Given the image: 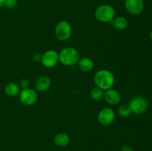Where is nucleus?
Masks as SVG:
<instances>
[{"instance_id": "16", "label": "nucleus", "mask_w": 152, "mask_h": 151, "mask_svg": "<svg viewBox=\"0 0 152 151\" xmlns=\"http://www.w3.org/2000/svg\"><path fill=\"white\" fill-rule=\"evenodd\" d=\"M91 99L94 101H100L104 97V90L100 89L99 87H95L91 89L90 92Z\"/></svg>"}, {"instance_id": "22", "label": "nucleus", "mask_w": 152, "mask_h": 151, "mask_svg": "<svg viewBox=\"0 0 152 151\" xmlns=\"http://www.w3.org/2000/svg\"><path fill=\"white\" fill-rule=\"evenodd\" d=\"M4 5V0H0V8Z\"/></svg>"}, {"instance_id": "12", "label": "nucleus", "mask_w": 152, "mask_h": 151, "mask_svg": "<svg viewBox=\"0 0 152 151\" xmlns=\"http://www.w3.org/2000/svg\"><path fill=\"white\" fill-rule=\"evenodd\" d=\"M70 136L65 133H59L53 138V143L59 147H65L70 144Z\"/></svg>"}, {"instance_id": "9", "label": "nucleus", "mask_w": 152, "mask_h": 151, "mask_svg": "<svg viewBox=\"0 0 152 151\" xmlns=\"http://www.w3.org/2000/svg\"><path fill=\"white\" fill-rule=\"evenodd\" d=\"M125 7L128 13L137 16L143 10V1L142 0H125Z\"/></svg>"}, {"instance_id": "1", "label": "nucleus", "mask_w": 152, "mask_h": 151, "mask_svg": "<svg viewBox=\"0 0 152 151\" xmlns=\"http://www.w3.org/2000/svg\"><path fill=\"white\" fill-rule=\"evenodd\" d=\"M94 81L96 87H99L104 91L112 88L115 82L114 76L109 70L101 69L96 71L94 76Z\"/></svg>"}, {"instance_id": "6", "label": "nucleus", "mask_w": 152, "mask_h": 151, "mask_svg": "<svg viewBox=\"0 0 152 151\" xmlns=\"http://www.w3.org/2000/svg\"><path fill=\"white\" fill-rule=\"evenodd\" d=\"M19 96L20 102L26 106L34 105L38 100V95L37 92L30 87L22 89L19 93Z\"/></svg>"}, {"instance_id": "10", "label": "nucleus", "mask_w": 152, "mask_h": 151, "mask_svg": "<svg viewBox=\"0 0 152 151\" xmlns=\"http://www.w3.org/2000/svg\"><path fill=\"white\" fill-rule=\"evenodd\" d=\"M104 99L108 105L111 106L117 105L121 101L120 93L115 89H108L104 92Z\"/></svg>"}, {"instance_id": "23", "label": "nucleus", "mask_w": 152, "mask_h": 151, "mask_svg": "<svg viewBox=\"0 0 152 151\" xmlns=\"http://www.w3.org/2000/svg\"><path fill=\"white\" fill-rule=\"evenodd\" d=\"M150 38H151V39L152 40V30L151 31V33H150Z\"/></svg>"}, {"instance_id": "21", "label": "nucleus", "mask_w": 152, "mask_h": 151, "mask_svg": "<svg viewBox=\"0 0 152 151\" xmlns=\"http://www.w3.org/2000/svg\"><path fill=\"white\" fill-rule=\"evenodd\" d=\"M121 151H134V150L129 145H123L121 147Z\"/></svg>"}, {"instance_id": "7", "label": "nucleus", "mask_w": 152, "mask_h": 151, "mask_svg": "<svg viewBox=\"0 0 152 151\" xmlns=\"http://www.w3.org/2000/svg\"><path fill=\"white\" fill-rule=\"evenodd\" d=\"M59 62V53L56 50H48L42 55L41 63L45 68H54Z\"/></svg>"}, {"instance_id": "20", "label": "nucleus", "mask_w": 152, "mask_h": 151, "mask_svg": "<svg viewBox=\"0 0 152 151\" xmlns=\"http://www.w3.org/2000/svg\"><path fill=\"white\" fill-rule=\"evenodd\" d=\"M42 59V55L40 53H35L33 56V60L35 62H41Z\"/></svg>"}, {"instance_id": "11", "label": "nucleus", "mask_w": 152, "mask_h": 151, "mask_svg": "<svg viewBox=\"0 0 152 151\" xmlns=\"http://www.w3.org/2000/svg\"><path fill=\"white\" fill-rule=\"evenodd\" d=\"M51 86V80L48 76L39 77L35 82V88L39 92H45Z\"/></svg>"}, {"instance_id": "4", "label": "nucleus", "mask_w": 152, "mask_h": 151, "mask_svg": "<svg viewBox=\"0 0 152 151\" xmlns=\"http://www.w3.org/2000/svg\"><path fill=\"white\" fill-rule=\"evenodd\" d=\"M72 35V27L70 22L66 20H61L55 27V36L59 40L67 41Z\"/></svg>"}, {"instance_id": "17", "label": "nucleus", "mask_w": 152, "mask_h": 151, "mask_svg": "<svg viewBox=\"0 0 152 151\" xmlns=\"http://www.w3.org/2000/svg\"><path fill=\"white\" fill-rule=\"evenodd\" d=\"M117 112H118L119 115L123 117V118H127V117H129L132 113L129 105H126V104L120 105L119 107Z\"/></svg>"}, {"instance_id": "2", "label": "nucleus", "mask_w": 152, "mask_h": 151, "mask_svg": "<svg viewBox=\"0 0 152 151\" xmlns=\"http://www.w3.org/2000/svg\"><path fill=\"white\" fill-rule=\"evenodd\" d=\"M80 59L78 50L73 47H67L59 52V60L65 66H74Z\"/></svg>"}, {"instance_id": "13", "label": "nucleus", "mask_w": 152, "mask_h": 151, "mask_svg": "<svg viewBox=\"0 0 152 151\" xmlns=\"http://www.w3.org/2000/svg\"><path fill=\"white\" fill-rule=\"evenodd\" d=\"M77 64H78V67L80 70L86 73L91 71L94 67V63L93 60L88 57H83L80 59Z\"/></svg>"}, {"instance_id": "19", "label": "nucleus", "mask_w": 152, "mask_h": 151, "mask_svg": "<svg viewBox=\"0 0 152 151\" xmlns=\"http://www.w3.org/2000/svg\"><path fill=\"white\" fill-rule=\"evenodd\" d=\"M19 87H20V88L25 89L28 87V86H29V82H28V81L26 78H22V79H21L20 81H19Z\"/></svg>"}, {"instance_id": "14", "label": "nucleus", "mask_w": 152, "mask_h": 151, "mask_svg": "<svg viewBox=\"0 0 152 151\" xmlns=\"http://www.w3.org/2000/svg\"><path fill=\"white\" fill-rule=\"evenodd\" d=\"M20 87L16 82H10L4 87V93L10 97H15L20 93Z\"/></svg>"}, {"instance_id": "5", "label": "nucleus", "mask_w": 152, "mask_h": 151, "mask_svg": "<svg viewBox=\"0 0 152 151\" xmlns=\"http://www.w3.org/2000/svg\"><path fill=\"white\" fill-rule=\"evenodd\" d=\"M129 105L132 113L140 115L144 113L148 109V102L146 99L141 96H137L130 100Z\"/></svg>"}, {"instance_id": "8", "label": "nucleus", "mask_w": 152, "mask_h": 151, "mask_svg": "<svg viewBox=\"0 0 152 151\" xmlns=\"http://www.w3.org/2000/svg\"><path fill=\"white\" fill-rule=\"evenodd\" d=\"M116 114L111 107H104L100 110L97 115L98 122L103 126L111 125L115 120Z\"/></svg>"}, {"instance_id": "18", "label": "nucleus", "mask_w": 152, "mask_h": 151, "mask_svg": "<svg viewBox=\"0 0 152 151\" xmlns=\"http://www.w3.org/2000/svg\"><path fill=\"white\" fill-rule=\"evenodd\" d=\"M17 4V0H4V5L7 8H14Z\"/></svg>"}, {"instance_id": "3", "label": "nucleus", "mask_w": 152, "mask_h": 151, "mask_svg": "<svg viewBox=\"0 0 152 151\" xmlns=\"http://www.w3.org/2000/svg\"><path fill=\"white\" fill-rule=\"evenodd\" d=\"M94 16L99 22L108 23L116 16V12L114 7L110 4H101L95 10Z\"/></svg>"}, {"instance_id": "15", "label": "nucleus", "mask_w": 152, "mask_h": 151, "mask_svg": "<svg viewBox=\"0 0 152 151\" xmlns=\"http://www.w3.org/2000/svg\"><path fill=\"white\" fill-rule=\"evenodd\" d=\"M110 23L113 25L115 29L119 30H123L127 28L129 23L128 20L123 16H115L112 21Z\"/></svg>"}]
</instances>
